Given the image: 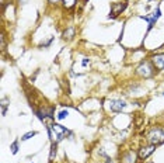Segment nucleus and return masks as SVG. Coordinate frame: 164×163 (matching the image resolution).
Returning a JSON list of instances; mask_svg holds the SVG:
<instances>
[{"mask_svg":"<svg viewBox=\"0 0 164 163\" xmlns=\"http://www.w3.org/2000/svg\"><path fill=\"white\" fill-rule=\"evenodd\" d=\"M67 115H69V111H67V110H62L61 113H57V120H59V121L65 120Z\"/></svg>","mask_w":164,"mask_h":163,"instance_id":"nucleus-15","label":"nucleus"},{"mask_svg":"<svg viewBox=\"0 0 164 163\" xmlns=\"http://www.w3.org/2000/svg\"><path fill=\"white\" fill-rule=\"evenodd\" d=\"M126 107H128L126 101L121 100V98H111L108 101V110L112 113H122Z\"/></svg>","mask_w":164,"mask_h":163,"instance_id":"nucleus-4","label":"nucleus"},{"mask_svg":"<svg viewBox=\"0 0 164 163\" xmlns=\"http://www.w3.org/2000/svg\"><path fill=\"white\" fill-rule=\"evenodd\" d=\"M18 144H20V139H15L14 142L10 145V149H11L13 155H17V153H18Z\"/></svg>","mask_w":164,"mask_h":163,"instance_id":"nucleus-13","label":"nucleus"},{"mask_svg":"<svg viewBox=\"0 0 164 163\" xmlns=\"http://www.w3.org/2000/svg\"><path fill=\"white\" fill-rule=\"evenodd\" d=\"M46 131H48V135L51 138V142H61L62 139H65L67 135H72V132L69 131L66 127L61 124H51L46 127Z\"/></svg>","mask_w":164,"mask_h":163,"instance_id":"nucleus-1","label":"nucleus"},{"mask_svg":"<svg viewBox=\"0 0 164 163\" xmlns=\"http://www.w3.org/2000/svg\"><path fill=\"white\" fill-rule=\"evenodd\" d=\"M156 145H152V144H149V145H145V146H140V149H139V158H140L142 160H145V159H147L150 155H153L154 153V151H156Z\"/></svg>","mask_w":164,"mask_h":163,"instance_id":"nucleus-6","label":"nucleus"},{"mask_svg":"<svg viewBox=\"0 0 164 163\" xmlns=\"http://www.w3.org/2000/svg\"><path fill=\"white\" fill-rule=\"evenodd\" d=\"M154 73H156V68L153 66L152 61H142V62L139 63V66L135 69V75L142 79L153 78Z\"/></svg>","mask_w":164,"mask_h":163,"instance_id":"nucleus-2","label":"nucleus"},{"mask_svg":"<svg viewBox=\"0 0 164 163\" xmlns=\"http://www.w3.org/2000/svg\"><path fill=\"white\" fill-rule=\"evenodd\" d=\"M150 61H152L153 66H154L157 70H163L164 69V52L152 55V56H150Z\"/></svg>","mask_w":164,"mask_h":163,"instance_id":"nucleus-7","label":"nucleus"},{"mask_svg":"<svg viewBox=\"0 0 164 163\" xmlns=\"http://www.w3.org/2000/svg\"><path fill=\"white\" fill-rule=\"evenodd\" d=\"M104 163H114V160L111 159L110 156H107V158H105V160H104Z\"/></svg>","mask_w":164,"mask_h":163,"instance_id":"nucleus-17","label":"nucleus"},{"mask_svg":"<svg viewBox=\"0 0 164 163\" xmlns=\"http://www.w3.org/2000/svg\"><path fill=\"white\" fill-rule=\"evenodd\" d=\"M37 134H38V132L37 131H30V132H27V134H24L23 136H21V141H28V139H31V138H32V136H35L37 135Z\"/></svg>","mask_w":164,"mask_h":163,"instance_id":"nucleus-14","label":"nucleus"},{"mask_svg":"<svg viewBox=\"0 0 164 163\" xmlns=\"http://www.w3.org/2000/svg\"><path fill=\"white\" fill-rule=\"evenodd\" d=\"M7 107H8V97H3L2 98V115H6L7 113Z\"/></svg>","mask_w":164,"mask_h":163,"instance_id":"nucleus-10","label":"nucleus"},{"mask_svg":"<svg viewBox=\"0 0 164 163\" xmlns=\"http://www.w3.org/2000/svg\"><path fill=\"white\" fill-rule=\"evenodd\" d=\"M73 37H74V27H69L67 30L63 32V38L70 39V38H73Z\"/></svg>","mask_w":164,"mask_h":163,"instance_id":"nucleus-12","label":"nucleus"},{"mask_svg":"<svg viewBox=\"0 0 164 163\" xmlns=\"http://www.w3.org/2000/svg\"><path fill=\"white\" fill-rule=\"evenodd\" d=\"M147 2H152V0H147Z\"/></svg>","mask_w":164,"mask_h":163,"instance_id":"nucleus-18","label":"nucleus"},{"mask_svg":"<svg viewBox=\"0 0 164 163\" xmlns=\"http://www.w3.org/2000/svg\"><path fill=\"white\" fill-rule=\"evenodd\" d=\"M163 97H164V93H163Z\"/></svg>","mask_w":164,"mask_h":163,"instance_id":"nucleus-19","label":"nucleus"},{"mask_svg":"<svg viewBox=\"0 0 164 163\" xmlns=\"http://www.w3.org/2000/svg\"><path fill=\"white\" fill-rule=\"evenodd\" d=\"M146 139L147 142L152 145H160L164 142V131L163 128L160 127H153L149 132H147V135H146Z\"/></svg>","mask_w":164,"mask_h":163,"instance_id":"nucleus-3","label":"nucleus"},{"mask_svg":"<svg viewBox=\"0 0 164 163\" xmlns=\"http://www.w3.org/2000/svg\"><path fill=\"white\" fill-rule=\"evenodd\" d=\"M88 63H90V59H83V62H81V66H83V68H86V66L88 65Z\"/></svg>","mask_w":164,"mask_h":163,"instance_id":"nucleus-16","label":"nucleus"},{"mask_svg":"<svg viewBox=\"0 0 164 163\" xmlns=\"http://www.w3.org/2000/svg\"><path fill=\"white\" fill-rule=\"evenodd\" d=\"M128 7V2H116V3H112L111 4V12H110V16L108 18H115L118 17L119 14H122V12H125V8Z\"/></svg>","mask_w":164,"mask_h":163,"instance_id":"nucleus-5","label":"nucleus"},{"mask_svg":"<svg viewBox=\"0 0 164 163\" xmlns=\"http://www.w3.org/2000/svg\"><path fill=\"white\" fill-rule=\"evenodd\" d=\"M56 149H57V144L52 142L51 144V153H49V162H54V158L56 156Z\"/></svg>","mask_w":164,"mask_h":163,"instance_id":"nucleus-9","label":"nucleus"},{"mask_svg":"<svg viewBox=\"0 0 164 163\" xmlns=\"http://www.w3.org/2000/svg\"><path fill=\"white\" fill-rule=\"evenodd\" d=\"M137 155L136 152L133 151H126L121 155V163H137Z\"/></svg>","mask_w":164,"mask_h":163,"instance_id":"nucleus-8","label":"nucleus"},{"mask_svg":"<svg viewBox=\"0 0 164 163\" xmlns=\"http://www.w3.org/2000/svg\"><path fill=\"white\" fill-rule=\"evenodd\" d=\"M62 3L65 8H73L77 4V0H62Z\"/></svg>","mask_w":164,"mask_h":163,"instance_id":"nucleus-11","label":"nucleus"}]
</instances>
